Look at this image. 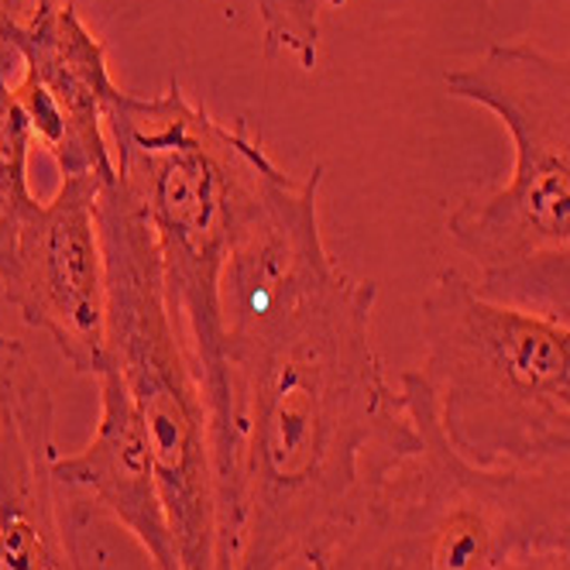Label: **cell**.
<instances>
[{
	"mask_svg": "<svg viewBox=\"0 0 570 570\" xmlns=\"http://www.w3.org/2000/svg\"><path fill=\"white\" fill-rule=\"evenodd\" d=\"M320 186L323 166L224 272L234 570L320 560L351 533L389 471L420 451V426L372 337L379 285L347 275L327 252Z\"/></svg>",
	"mask_w": 570,
	"mask_h": 570,
	"instance_id": "6da1fadb",
	"label": "cell"
},
{
	"mask_svg": "<svg viewBox=\"0 0 570 570\" xmlns=\"http://www.w3.org/2000/svg\"><path fill=\"white\" fill-rule=\"evenodd\" d=\"M117 183L145 217L169 303L199 364L214 416L220 484L237 550V436L224 331V272L299 189L244 125H224L179 83L155 97L120 90L107 110Z\"/></svg>",
	"mask_w": 570,
	"mask_h": 570,
	"instance_id": "7a4b0ae2",
	"label": "cell"
},
{
	"mask_svg": "<svg viewBox=\"0 0 570 570\" xmlns=\"http://www.w3.org/2000/svg\"><path fill=\"white\" fill-rule=\"evenodd\" d=\"M458 100L492 110L512 138V176L446 217L474 289L570 327V59L533 42L492 46L446 72Z\"/></svg>",
	"mask_w": 570,
	"mask_h": 570,
	"instance_id": "3957f363",
	"label": "cell"
},
{
	"mask_svg": "<svg viewBox=\"0 0 570 570\" xmlns=\"http://www.w3.org/2000/svg\"><path fill=\"white\" fill-rule=\"evenodd\" d=\"M420 451L375 488L351 533L309 570H505L570 553V468H484L443 436L420 372H402Z\"/></svg>",
	"mask_w": 570,
	"mask_h": 570,
	"instance_id": "277c9868",
	"label": "cell"
},
{
	"mask_svg": "<svg viewBox=\"0 0 570 570\" xmlns=\"http://www.w3.org/2000/svg\"><path fill=\"white\" fill-rule=\"evenodd\" d=\"M107 258V344L151 446L183 570H234L217 433L199 364L169 303L155 237L117 176L97 196Z\"/></svg>",
	"mask_w": 570,
	"mask_h": 570,
	"instance_id": "5b68a950",
	"label": "cell"
},
{
	"mask_svg": "<svg viewBox=\"0 0 570 570\" xmlns=\"http://www.w3.org/2000/svg\"><path fill=\"white\" fill-rule=\"evenodd\" d=\"M443 436L484 468H570V327L484 299L446 268L420 303Z\"/></svg>",
	"mask_w": 570,
	"mask_h": 570,
	"instance_id": "8992f818",
	"label": "cell"
},
{
	"mask_svg": "<svg viewBox=\"0 0 570 570\" xmlns=\"http://www.w3.org/2000/svg\"><path fill=\"white\" fill-rule=\"evenodd\" d=\"M100 189L97 179H62L52 199H38L0 272L4 299L21 320L56 344L72 372L90 379L110 364Z\"/></svg>",
	"mask_w": 570,
	"mask_h": 570,
	"instance_id": "52a82bcc",
	"label": "cell"
},
{
	"mask_svg": "<svg viewBox=\"0 0 570 570\" xmlns=\"http://www.w3.org/2000/svg\"><path fill=\"white\" fill-rule=\"evenodd\" d=\"M0 42L14 56V100L62 179L114 183L107 110L120 87L114 83L107 49L79 11L62 0H35L4 21Z\"/></svg>",
	"mask_w": 570,
	"mask_h": 570,
	"instance_id": "ba28073f",
	"label": "cell"
},
{
	"mask_svg": "<svg viewBox=\"0 0 570 570\" xmlns=\"http://www.w3.org/2000/svg\"><path fill=\"white\" fill-rule=\"evenodd\" d=\"M56 402L21 341L0 334V570H90L79 499L56 478Z\"/></svg>",
	"mask_w": 570,
	"mask_h": 570,
	"instance_id": "9c48e42d",
	"label": "cell"
},
{
	"mask_svg": "<svg viewBox=\"0 0 570 570\" xmlns=\"http://www.w3.org/2000/svg\"><path fill=\"white\" fill-rule=\"evenodd\" d=\"M97 389L100 416L94 436L83 451L56 458V478L79 505H94L131 533L155 570H183L138 405L114 364L97 375Z\"/></svg>",
	"mask_w": 570,
	"mask_h": 570,
	"instance_id": "30bf717a",
	"label": "cell"
},
{
	"mask_svg": "<svg viewBox=\"0 0 570 570\" xmlns=\"http://www.w3.org/2000/svg\"><path fill=\"white\" fill-rule=\"evenodd\" d=\"M14 56L0 49V272L11 262L18 230L35 207V193L28 186V158H31V128L11 90Z\"/></svg>",
	"mask_w": 570,
	"mask_h": 570,
	"instance_id": "8fae6325",
	"label": "cell"
},
{
	"mask_svg": "<svg viewBox=\"0 0 570 570\" xmlns=\"http://www.w3.org/2000/svg\"><path fill=\"white\" fill-rule=\"evenodd\" d=\"M268 56H293L299 69L313 72L320 62V18L327 8H341L347 0H252Z\"/></svg>",
	"mask_w": 570,
	"mask_h": 570,
	"instance_id": "7c38bea8",
	"label": "cell"
},
{
	"mask_svg": "<svg viewBox=\"0 0 570 570\" xmlns=\"http://www.w3.org/2000/svg\"><path fill=\"white\" fill-rule=\"evenodd\" d=\"M505 570H570V553H533L509 563Z\"/></svg>",
	"mask_w": 570,
	"mask_h": 570,
	"instance_id": "4fadbf2b",
	"label": "cell"
},
{
	"mask_svg": "<svg viewBox=\"0 0 570 570\" xmlns=\"http://www.w3.org/2000/svg\"><path fill=\"white\" fill-rule=\"evenodd\" d=\"M31 4H35V0H0V28H4V21H11L21 11H28ZM0 49H4V42H0Z\"/></svg>",
	"mask_w": 570,
	"mask_h": 570,
	"instance_id": "5bb4252c",
	"label": "cell"
}]
</instances>
